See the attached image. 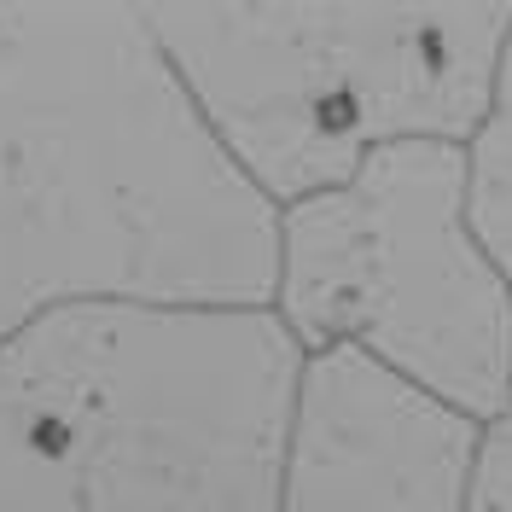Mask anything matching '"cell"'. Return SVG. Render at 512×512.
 <instances>
[{
  "instance_id": "6da1fadb",
  "label": "cell",
  "mask_w": 512,
  "mask_h": 512,
  "mask_svg": "<svg viewBox=\"0 0 512 512\" xmlns=\"http://www.w3.org/2000/svg\"><path fill=\"white\" fill-rule=\"evenodd\" d=\"M274 210L198 128L140 6H0V344L59 303L268 309Z\"/></svg>"
},
{
  "instance_id": "7a4b0ae2",
  "label": "cell",
  "mask_w": 512,
  "mask_h": 512,
  "mask_svg": "<svg viewBox=\"0 0 512 512\" xmlns=\"http://www.w3.org/2000/svg\"><path fill=\"white\" fill-rule=\"evenodd\" d=\"M274 309L59 303L0 344V512H280Z\"/></svg>"
},
{
  "instance_id": "3957f363",
  "label": "cell",
  "mask_w": 512,
  "mask_h": 512,
  "mask_svg": "<svg viewBox=\"0 0 512 512\" xmlns=\"http://www.w3.org/2000/svg\"><path fill=\"white\" fill-rule=\"evenodd\" d=\"M233 175L268 204L350 181L384 146H466L512 6H140Z\"/></svg>"
},
{
  "instance_id": "277c9868",
  "label": "cell",
  "mask_w": 512,
  "mask_h": 512,
  "mask_svg": "<svg viewBox=\"0 0 512 512\" xmlns=\"http://www.w3.org/2000/svg\"><path fill=\"white\" fill-rule=\"evenodd\" d=\"M268 309L297 350L350 344L478 425L512 408V286L472 239L460 146H384L274 210Z\"/></svg>"
},
{
  "instance_id": "5b68a950",
  "label": "cell",
  "mask_w": 512,
  "mask_h": 512,
  "mask_svg": "<svg viewBox=\"0 0 512 512\" xmlns=\"http://www.w3.org/2000/svg\"><path fill=\"white\" fill-rule=\"evenodd\" d=\"M478 419L350 344L303 350L280 512H460Z\"/></svg>"
},
{
  "instance_id": "8992f818",
  "label": "cell",
  "mask_w": 512,
  "mask_h": 512,
  "mask_svg": "<svg viewBox=\"0 0 512 512\" xmlns=\"http://www.w3.org/2000/svg\"><path fill=\"white\" fill-rule=\"evenodd\" d=\"M460 169H466V222H472V239L495 262V274L512 286V30L501 41V59H495L483 123L460 146Z\"/></svg>"
},
{
  "instance_id": "52a82bcc",
  "label": "cell",
  "mask_w": 512,
  "mask_h": 512,
  "mask_svg": "<svg viewBox=\"0 0 512 512\" xmlns=\"http://www.w3.org/2000/svg\"><path fill=\"white\" fill-rule=\"evenodd\" d=\"M460 512H512V408L478 425Z\"/></svg>"
}]
</instances>
